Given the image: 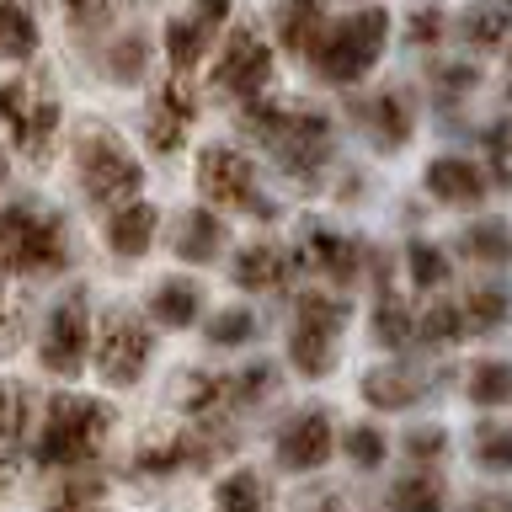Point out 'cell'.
Returning <instances> with one entry per match:
<instances>
[{"label":"cell","instance_id":"1","mask_svg":"<svg viewBox=\"0 0 512 512\" xmlns=\"http://www.w3.org/2000/svg\"><path fill=\"white\" fill-rule=\"evenodd\" d=\"M107 427H112V411L102 400L54 395L43 406V427H38V443H32V459L43 470H80L107 443Z\"/></svg>","mask_w":512,"mask_h":512},{"label":"cell","instance_id":"2","mask_svg":"<svg viewBox=\"0 0 512 512\" xmlns=\"http://www.w3.org/2000/svg\"><path fill=\"white\" fill-rule=\"evenodd\" d=\"M246 134L262 139L294 176H310L315 166H326V155H331V118L326 112H310V107L294 112V107H278V102L251 96Z\"/></svg>","mask_w":512,"mask_h":512},{"label":"cell","instance_id":"3","mask_svg":"<svg viewBox=\"0 0 512 512\" xmlns=\"http://www.w3.org/2000/svg\"><path fill=\"white\" fill-rule=\"evenodd\" d=\"M384 38H390V11L363 6V11L342 16V22H326L320 43L310 48V64L331 86H352V80H363L379 64Z\"/></svg>","mask_w":512,"mask_h":512},{"label":"cell","instance_id":"4","mask_svg":"<svg viewBox=\"0 0 512 512\" xmlns=\"http://www.w3.org/2000/svg\"><path fill=\"white\" fill-rule=\"evenodd\" d=\"M70 267V240L59 214L38 208H0V272L16 278H48Z\"/></svg>","mask_w":512,"mask_h":512},{"label":"cell","instance_id":"5","mask_svg":"<svg viewBox=\"0 0 512 512\" xmlns=\"http://www.w3.org/2000/svg\"><path fill=\"white\" fill-rule=\"evenodd\" d=\"M75 160H80V187H86V198L102 203V208L128 203V198L139 192V182H144L139 160L128 155V144L112 139L107 128H91V134L80 139Z\"/></svg>","mask_w":512,"mask_h":512},{"label":"cell","instance_id":"6","mask_svg":"<svg viewBox=\"0 0 512 512\" xmlns=\"http://www.w3.org/2000/svg\"><path fill=\"white\" fill-rule=\"evenodd\" d=\"M0 123L11 128V144L27 160H43L59 139V102L38 80H6L0 86Z\"/></svg>","mask_w":512,"mask_h":512},{"label":"cell","instance_id":"7","mask_svg":"<svg viewBox=\"0 0 512 512\" xmlns=\"http://www.w3.org/2000/svg\"><path fill=\"white\" fill-rule=\"evenodd\" d=\"M91 352H96V368H102L107 384H134L144 368H150V352H155V336L139 315L128 310H107L102 326L91 336Z\"/></svg>","mask_w":512,"mask_h":512},{"label":"cell","instance_id":"8","mask_svg":"<svg viewBox=\"0 0 512 512\" xmlns=\"http://www.w3.org/2000/svg\"><path fill=\"white\" fill-rule=\"evenodd\" d=\"M272 80V48L256 38V27H235L230 38L219 43V59H214V86L235 102H251L262 96Z\"/></svg>","mask_w":512,"mask_h":512},{"label":"cell","instance_id":"9","mask_svg":"<svg viewBox=\"0 0 512 512\" xmlns=\"http://www.w3.org/2000/svg\"><path fill=\"white\" fill-rule=\"evenodd\" d=\"M198 187L214 208H256L267 219V203L256 192V166L230 144H214V150L198 155Z\"/></svg>","mask_w":512,"mask_h":512},{"label":"cell","instance_id":"10","mask_svg":"<svg viewBox=\"0 0 512 512\" xmlns=\"http://www.w3.org/2000/svg\"><path fill=\"white\" fill-rule=\"evenodd\" d=\"M86 347H91V304H86V294H70V299H59L54 315H48L38 358H43V368H54V374L70 379L86 368Z\"/></svg>","mask_w":512,"mask_h":512},{"label":"cell","instance_id":"11","mask_svg":"<svg viewBox=\"0 0 512 512\" xmlns=\"http://www.w3.org/2000/svg\"><path fill=\"white\" fill-rule=\"evenodd\" d=\"M198 118V91L187 86V80H166L150 107H144V139H150L155 155H176L187 144V128Z\"/></svg>","mask_w":512,"mask_h":512},{"label":"cell","instance_id":"12","mask_svg":"<svg viewBox=\"0 0 512 512\" xmlns=\"http://www.w3.org/2000/svg\"><path fill=\"white\" fill-rule=\"evenodd\" d=\"M331 422H326V411H299L294 422H288L278 432V464L283 470H320V464L331 459Z\"/></svg>","mask_w":512,"mask_h":512},{"label":"cell","instance_id":"13","mask_svg":"<svg viewBox=\"0 0 512 512\" xmlns=\"http://www.w3.org/2000/svg\"><path fill=\"white\" fill-rule=\"evenodd\" d=\"M27 432H32V390L16 379H0V491L11 486V470H16Z\"/></svg>","mask_w":512,"mask_h":512},{"label":"cell","instance_id":"14","mask_svg":"<svg viewBox=\"0 0 512 512\" xmlns=\"http://www.w3.org/2000/svg\"><path fill=\"white\" fill-rule=\"evenodd\" d=\"M272 32H278L288 54H310L320 32H326V6L320 0H278L272 6Z\"/></svg>","mask_w":512,"mask_h":512},{"label":"cell","instance_id":"15","mask_svg":"<svg viewBox=\"0 0 512 512\" xmlns=\"http://www.w3.org/2000/svg\"><path fill=\"white\" fill-rule=\"evenodd\" d=\"M155 240V208L150 203H112L107 214V246L123 256V262H134V256L150 251Z\"/></svg>","mask_w":512,"mask_h":512},{"label":"cell","instance_id":"16","mask_svg":"<svg viewBox=\"0 0 512 512\" xmlns=\"http://www.w3.org/2000/svg\"><path fill=\"white\" fill-rule=\"evenodd\" d=\"M288 272H294V256L278 246H246L235 256V283L246 294H272V288L288 283Z\"/></svg>","mask_w":512,"mask_h":512},{"label":"cell","instance_id":"17","mask_svg":"<svg viewBox=\"0 0 512 512\" xmlns=\"http://www.w3.org/2000/svg\"><path fill=\"white\" fill-rule=\"evenodd\" d=\"M427 192L443 203H480L486 198V176H480V166H470V160L443 155L427 166Z\"/></svg>","mask_w":512,"mask_h":512},{"label":"cell","instance_id":"18","mask_svg":"<svg viewBox=\"0 0 512 512\" xmlns=\"http://www.w3.org/2000/svg\"><path fill=\"white\" fill-rule=\"evenodd\" d=\"M176 256H187V262H214L224 251V219L208 214V208H192V214L176 219Z\"/></svg>","mask_w":512,"mask_h":512},{"label":"cell","instance_id":"19","mask_svg":"<svg viewBox=\"0 0 512 512\" xmlns=\"http://www.w3.org/2000/svg\"><path fill=\"white\" fill-rule=\"evenodd\" d=\"M198 299H203V288L192 283V278H166V283H155V294H150V310L160 326H171V331H182L198 320Z\"/></svg>","mask_w":512,"mask_h":512},{"label":"cell","instance_id":"20","mask_svg":"<svg viewBox=\"0 0 512 512\" xmlns=\"http://www.w3.org/2000/svg\"><path fill=\"white\" fill-rule=\"evenodd\" d=\"M363 118H368V128H374V139L384 150H400V144L411 139V107L400 91H379L374 102L363 107Z\"/></svg>","mask_w":512,"mask_h":512},{"label":"cell","instance_id":"21","mask_svg":"<svg viewBox=\"0 0 512 512\" xmlns=\"http://www.w3.org/2000/svg\"><path fill=\"white\" fill-rule=\"evenodd\" d=\"M214 512H272V491L256 470H235L219 480L214 491Z\"/></svg>","mask_w":512,"mask_h":512},{"label":"cell","instance_id":"22","mask_svg":"<svg viewBox=\"0 0 512 512\" xmlns=\"http://www.w3.org/2000/svg\"><path fill=\"white\" fill-rule=\"evenodd\" d=\"M208 43H214V27H203L192 11L166 22V59L176 64V70H192V64L208 54Z\"/></svg>","mask_w":512,"mask_h":512},{"label":"cell","instance_id":"23","mask_svg":"<svg viewBox=\"0 0 512 512\" xmlns=\"http://www.w3.org/2000/svg\"><path fill=\"white\" fill-rule=\"evenodd\" d=\"M0 54L6 59H32L38 54V22L22 0H0Z\"/></svg>","mask_w":512,"mask_h":512},{"label":"cell","instance_id":"24","mask_svg":"<svg viewBox=\"0 0 512 512\" xmlns=\"http://www.w3.org/2000/svg\"><path fill=\"white\" fill-rule=\"evenodd\" d=\"M102 70H107V80H118V86L139 80L144 70H150V43H144V32H123V38H112L102 48Z\"/></svg>","mask_w":512,"mask_h":512},{"label":"cell","instance_id":"25","mask_svg":"<svg viewBox=\"0 0 512 512\" xmlns=\"http://www.w3.org/2000/svg\"><path fill=\"white\" fill-rule=\"evenodd\" d=\"M416 395H422V384H416L406 368H379V374L363 379V400H368V406H384V411L411 406Z\"/></svg>","mask_w":512,"mask_h":512},{"label":"cell","instance_id":"26","mask_svg":"<svg viewBox=\"0 0 512 512\" xmlns=\"http://www.w3.org/2000/svg\"><path fill=\"white\" fill-rule=\"evenodd\" d=\"M464 390H470L475 406H507L512 400V363H502V358L475 363L470 379H464Z\"/></svg>","mask_w":512,"mask_h":512},{"label":"cell","instance_id":"27","mask_svg":"<svg viewBox=\"0 0 512 512\" xmlns=\"http://www.w3.org/2000/svg\"><path fill=\"white\" fill-rule=\"evenodd\" d=\"M390 507L395 512H443V486L427 470L400 475L395 486H390Z\"/></svg>","mask_w":512,"mask_h":512},{"label":"cell","instance_id":"28","mask_svg":"<svg viewBox=\"0 0 512 512\" xmlns=\"http://www.w3.org/2000/svg\"><path fill=\"white\" fill-rule=\"evenodd\" d=\"M288 352H294L299 374L320 379V374H326V368L336 363V336H326V331H310V326H294V342H288Z\"/></svg>","mask_w":512,"mask_h":512},{"label":"cell","instance_id":"29","mask_svg":"<svg viewBox=\"0 0 512 512\" xmlns=\"http://www.w3.org/2000/svg\"><path fill=\"white\" fill-rule=\"evenodd\" d=\"M294 326H310V331L336 336V331L347 326V299H331V294H299V304H294Z\"/></svg>","mask_w":512,"mask_h":512},{"label":"cell","instance_id":"30","mask_svg":"<svg viewBox=\"0 0 512 512\" xmlns=\"http://www.w3.org/2000/svg\"><path fill=\"white\" fill-rule=\"evenodd\" d=\"M310 262L331 278H358V246L342 235H310Z\"/></svg>","mask_w":512,"mask_h":512},{"label":"cell","instance_id":"31","mask_svg":"<svg viewBox=\"0 0 512 512\" xmlns=\"http://www.w3.org/2000/svg\"><path fill=\"white\" fill-rule=\"evenodd\" d=\"M459 315H464L470 331H496L512 315V299L502 294V288H480V294H470V304H459Z\"/></svg>","mask_w":512,"mask_h":512},{"label":"cell","instance_id":"32","mask_svg":"<svg viewBox=\"0 0 512 512\" xmlns=\"http://www.w3.org/2000/svg\"><path fill=\"white\" fill-rule=\"evenodd\" d=\"M256 336V315L251 310H219L214 320H208V342L214 347H240Z\"/></svg>","mask_w":512,"mask_h":512},{"label":"cell","instance_id":"33","mask_svg":"<svg viewBox=\"0 0 512 512\" xmlns=\"http://www.w3.org/2000/svg\"><path fill=\"white\" fill-rule=\"evenodd\" d=\"M464 251L480 256V262H507L512 240H507L502 224H470V230H464Z\"/></svg>","mask_w":512,"mask_h":512},{"label":"cell","instance_id":"34","mask_svg":"<svg viewBox=\"0 0 512 512\" xmlns=\"http://www.w3.org/2000/svg\"><path fill=\"white\" fill-rule=\"evenodd\" d=\"M59 11L70 16L75 32H102L118 16V0H59Z\"/></svg>","mask_w":512,"mask_h":512},{"label":"cell","instance_id":"35","mask_svg":"<svg viewBox=\"0 0 512 512\" xmlns=\"http://www.w3.org/2000/svg\"><path fill=\"white\" fill-rule=\"evenodd\" d=\"M507 27H512V11H470L464 16V38L475 48H496L507 38Z\"/></svg>","mask_w":512,"mask_h":512},{"label":"cell","instance_id":"36","mask_svg":"<svg viewBox=\"0 0 512 512\" xmlns=\"http://www.w3.org/2000/svg\"><path fill=\"white\" fill-rule=\"evenodd\" d=\"M459 331H464L459 304H432V310L422 315V342H427V347H448Z\"/></svg>","mask_w":512,"mask_h":512},{"label":"cell","instance_id":"37","mask_svg":"<svg viewBox=\"0 0 512 512\" xmlns=\"http://www.w3.org/2000/svg\"><path fill=\"white\" fill-rule=\"evenodd\" d=\"M342 448H347L352 464H363V470L384 464V432H379V427H352L347 438H342Z\"/></svg>","mask_w":512,"mask_h":512},{"label":"cell","instance_id":"38","mask_svg":"<svg viewBox=\"0 0 512 512\" xmlns=\"http://www.w3.org/2000/svg\"><path fill=\"white\" fill-rule=\"evenodd\" d=\"M374 331H379V342H384V347H395V352H400V347L411 342V315L400 310L395 299H384V304H379V315H374Z\"/></svg>","mask_w":512,"mask_h":512},{"label":"cell","instance_id":"39","mask_svg":"<svg viewBox=\"0 0 512 512\" xmlns=\"http://www.w3.org/2000/svg\"><path fill=\"white\" fill-rule=\"evenodd\" d=\"M411 278H416V288H438V283H448L443 251H438V246H422V240H416V246H411Z\"/></svg>","mask_w":512,"mask_h":512},{"label":"cell","instance_id":"40","mask_svg":"<svg viewBox=\"0 0 512 512\" xmlns=\"http://www.w3.org/2000/svg\"><path fill=\"white\" fill-rule=\"evenodd\" d=\"M480 464H491V470H512V427H486L475 443Z\"/></svg>","mask_w":512,"mask_h":512},{"label":"cell","instance_id":"41","mask_svg":"<svg viewBox=\"0 0 512 512\" xmlns=\"http://www.w3.org/2000/svg\"><path fill=\"white\" fill-rule=\"evenodd\" d=\"M267 390H272V368L267 363H251V368H240L235 390H224V395H235L240 406H251V400H267Z\"/></svg>","mask_w":512,"mask_h":512},{"label":"cell","instance_id":"42","mask_svg":"<svg viewBox=\"0 0 512 512\" xmlns=\"http://www.w3.org/2000/svg\"><path fill=\"white\" fill-rule=\"evenodd\" d=\"M22 320H27V294H6L0 299V347H16Z\"/></svg>","mask_w":512,"mask_h":512},{"label":"cell","instance_id":"43","mask_svg":"<svg viewBox=\"0 0 512 512\" xmlns=\"http://www.w3.org/2000/svg\"><path fill=\"white\" fill-rule=\"evenodd\" d=\"M486 144H491V166H496V176H502V182H512V128L496 123L491 134H486Z\"/></svg>","mask_w":512,"mask_h":512},{"label":"cell","instance_id":"44","mask_svg":"<svg viewBox=\"0 0 512 512\" xmlns=\"http://www.w3.org/2000/svg\"><path fill=\"white\" fill-rule=\"evenodd\" d=\"M438 38H443V11H438V6L416 11V16H411V43H416V48H432Z\"/></svg>","mask_w":512,"mask_h":512},{"label":"cell","instance_id":"45","mask_svg":"<svg viewBox=\"0 0 512 512\" xmlns=\"http://www.w3.org/2000/svg\"><path fill=\"white\" fill-rule=\"evenodd\" d=\"M187 11H192V16H198V22H203V27H214V32H219L224 22H230V0H192V6H187Z\"/></svg>","mask_w":512,"mask_h":512},{"label":"cell","instance_id":"46","mask_svg":"<svg viewBox=\"0 0 512 512\" xmlns=\"http://www.w3.org/2000/svg\"><path fill=\"white\" fill-rule=\"evenodd\" d=\"M411 459H438L443 454V432L438 427H427V432H411Z\"/></svg>","mask_w":512,"mask_h":512},{"label":"cell","instance_id":"47","mask_svg":"<svg viewBox=\"0 0 512 512\" xmlns=\"http://www.w3.org/2000/svg\"><path fill=\"white\" fill-rule=\"evenodd\" d=\"M464 512H512V496H475Z\"/></svg>","mask_w":512,"mask_h":512},{"label":"cell","instance_id":"48","mask_svg":"<svg viewBox=\"0 0 512 512\" xmlns=\"http://www.w3.org/2000/svg\"><path fill=\"white\" fill-rule=\"evenodd\" d=\"M0 182H6V155H0Z\"/></svg>","mask_w":512,"mask_h":512},{"label":"cell","instance_id":"49","mask_svg":"<svg viewBox=\"0 0 512 512\" xmlns=\"http://www.w3.org/2000/svg\"><path fill=\"white\" fill-rule=\"evenodd\" d=\"M75 512H102V507H96V502H91V507H75Z\"/></svg>","mask_w":512,"mask_h":512}]
</instances>
